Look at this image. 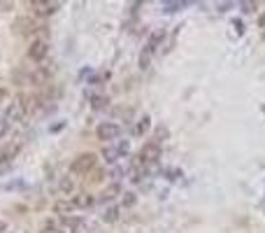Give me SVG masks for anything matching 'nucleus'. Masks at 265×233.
<instances>
[{"mask_svg":"<svg viewBox=\"0 0 265 233\" xmlns=\"http://www.w3.org/2000/svg\"><path fill=\"white\" fill-rule=\"evenodd\" d=\"M37 107V96H17V98L12 100V103L7 105V112H5V119L7 122H21V119H26V114H30V112Z\"/></svg>","mask_w":265,"mask_h":233,"instance_id":"obj_1","label":"nucleus"},{"mask_svg":"<svg viewBox=\"0 0 265 233\" xmlns=\"http://www.w3.org/2000/svg\"><path fill=\"white\" fill-rule=\"evenodd\" d=\"M96 166H98V154L84 152V154H79V156L73 159L70 172H73V175H89V172L96 170Z\"/></svg>","mask_w":265,"mask_h":233,"instance_id":"obj_2","label":"nucleus"},{"mask_svg":"<svg viewBox=\"0 0 265 233\" xmlns=\"http://www.w3.org/2000/svg\"><path fill=\"white\" fill-rule=\"evenodd\" d=\"M138 159L142 166H147V163H156L158 159H161V145H158L156 140H149L142 145V149H140Z\"/></svg>","mask_w":265,"mask_h":233,"instance_id":"obj_3","label":"nucleus"},{"mask_svg":"<svg viewBox=\"0 0 265 233\" xmlns=\"http://www.w3.org/2000/svg\"><path fill=\"white\" fill-rule=\"evenodd\" d=\"M128 149H130L128 140H121L119 145H109V147L103 149V159L107 161V163H116V161H119L123 154H128Z\"/></svg>","mask_w":265,"mask_h":233,"instance_id":"obj_4","label":"nucleus"},{"mask_svg":"<svg viewBox=\"0 0 265 233\" xmlns=\"http://www.w3.org/2000/svg\"><path fill=\"white\" fill-rule=\"evenodd\" d=\"M121 133V126L114 122H103L100 126L96 129V135H98V140H103V142H109V140H116Z\"/></svg>","mask_w":265,"mask_h":233,"instance_id":"obj_5","label":"nucleus"},{"mask_svg":"<svg viewBox=\"0 0 265 233\" xmlns=\"http://www.w3.org/2000/svg\"><path fill=\"white\" fill-rule=\"evenodd\" d=\"M49 54V44L44 40H35V42L28 47V59L30 61H44Z\"/></svg>","mask_w":265,"mask_h":233,"instance_id":"obj_6","label":"nucleus"},{"mask_svg":"<svg viewBox=\"0 0 265 233\" xmlns=\"http://www.w3.org/2000/svg\"><path fill=\"white\" fill-rule=\"evenodd\" d=\"M19 152H21V142H19V140L5 145V147L0 149V163H10V161H12Z\"/></svg>","mask_w":265,"mask_h":233,"instance_id":"obj_7","label":"nucleus"},{"mask_svg":"<svg viewBox=\"0 0 265 233\" xmlns=\"http://www.w3.org/2000/svg\"><path fill=\"white\" fill-rule=\"evenodd\" d=\"M93 203H96V196L89 194V191H79V194H75V196H73V205H75V208L86 210V208H91Z\"/></svg>","mask_w":265,"mask_h":233,"instance_id":"obj_8","label":"nucleus"},{"mask_svg":"<svg viewBox=\"0 0 265 233\" xmlns=\"http://www.w3.org/2000/svg\"><path fill=\"white\" fill-rule=\"evenodd\" d=\"M14 28H17L19 35H33V33L37 31L35 21H30V19H26V17L17 19V21H14Z\"/></svg>","mask_w":265,"mask_h":233,"instance_id":"obj_9","label":"nucleus"},{"mask_svg":"<svg viewBox=\"0 0 265 233\" xmlns=\"http://www.w3.org/2000/svg\"><path fill=\"white\" fill-rule=\"evenodd\" d=\"M30 7H35V14L40 17H49L56 10H60V3H30Z\"/></svg>","mask_w":265,"mask_h":233,"instance_id":"obj_10","label":"nucleus"},{"mask_svg":"<svg viewBox=\"0 0 265 233\" xmlns=\"http://www.w3.org/2000/svg\"><path fill=\"white\" fill-rule=\"evenodd\" d=\"M119 194H121V184H119V182H114L112 187H107V189H105L103 194H100V201H103V203L114 201V198L119 196Z\"/></svg>","mask_w":265,"mask_h":233,"instance_id":"obj_11","label":"nucleus"},{"mask_svg":"<svg viewBox=\"0 0 265 233\" xmlns=\"http://www.w3.org/2000/svg\"><path fill=\"white\" fill-rule=\"evenodd\" d=\"M163 37H165V31H156V33H151L149 35V42H147V49L154 54V51L158 49V44L163 42Z\"/></svg>","mask_w":265,"mask_h":233,"instance_id":"obj_12","label":"nucleus"},{"mask_svg":"<svg viewBox=\"0 0 265 233\" xmlns=\"http://www.w3.org/2000/svg\"><path fill=\"white\" fill-rule=\"evenodd\" d=\"M54 210H56V215H60V217H68L70 212L75 210V205H73V201H58L54 205Z\"/></svg>","mask_w":265,"mask_h":233,"instance_id":"obj_13","label":"nucleus"},{"mask_svg":"<svg viewBox=\"0 0 265 233\" xmlns=\"http://www.w3.org/2000/svg\"><path fill=\"white\" fill-rule=\"evenodd\" d=\"M84 226V224H82V219H79V217H63V231H79V228Z\"/></svg>","mask_w":265,"mask_h":233,"instance_id":"obj_14","label":"nucleus"},{"mask_svg":"<svg viewBox=\"0 0 265 233\" xmlns=\"http://www.w3.org/2000/svg\"><path fill=\"white\" fill-rule=\"evenodd\" d=\"M149 126H151V119L145 114L142 119H140V124H138V126L132 129V135H145L147 131H149Z\"/></svg>","mask_w":265,"mask_h":233,"instance_id":"obj_15","label":"nucleus"},{"mask_svg":"<svg viewBox=\"0 0 265 233\" xmlns=\"http://www.w3.org/2000/svg\"><path fill=\"white\" fill-rule=\"evenodd\" d=\"M60 191H63V194H73L75 191V180L70 178V175L60 178Z\"/></svg>","mask_w":265,"mask_h":233,"instance_id":"obj_16","label":"nucleus"},{"mask_svg":"<svg viewBox=\"0 0 265 233\" xmlns=\"http://www.w3.org/2000/svg\"><path fill=\"white\" fill-rule=\"evenodd\" d=\"M103 219L109 221V224L116 221V219H119V208H116V205H114V208H107V210H105V215H103Z\"/></svg>","mask_w":265,"mask_h":233,"instance_id":"obj_17","label":"nucleus"},{"mask_svg":"<svg viewBox=\"0 0 265 233\" xmlns=\"http://www.w3.org/2000/svg\"><path fill=\"white\" fill-rule=\"evenodd\" d=\"M149 63H151V51L145 47V49H142V54H140V68L145 70V68H149Z\"/></svg>","mask_w":265,"mask_h":233,"instance_id":"obj_18","label":"nucleus"},{"mask_svg":"<svg viewBox=\"0 0 265 233\" xmlns=\"http://www.w3.org/2000/svg\"><path fill=\"white\" fill-rule=\"evenodd\" d=\"M40 233H65V231H63V226H58V224H54V221H49V224L42 226Z\"/></svg>","mask_w":265,"mask_h":233,"instance_id":"obj_19","label":"nucleus"},{"mask_svg":"<svg viewBox=\"0 0 265 233\" xmlns=\"http://www.w3.org/2000/svg\"><path fill=\"white\" fill-rule=\"evenodd\" d=\"M181 7H186V3H163V10H165V12H179Z\"/></svg>","mask_w":265,"mask_h":233,"instance_id":"obj_20","label":"nucleus"},{"mask_svg":"<svg viewBox=\"0 0 265 233\" xmlns=\"http://www.w3.org/2000/svg\"><path fill=\"white\" fill-rule=\"evenodd\" d=\"M105 105H107V98H105V96H96L93 103H91V107H93V110H100V107H105Z\"/></svg>","mask_w":265,"mask_h":233,"instance_id":"obj_21","label":"nucleus"},{"mask_svg":"<svg viewBox=\"0 0 265 233\" xmlns=\"http://www.w3.org/2000/svg\"><path fill=\"white\" fill-rule=\"evenodd\" d=\"M240 7H242V12H247V14H251V12H256V3H251V0H247V3H240Z\"/></svg>","mask_w":265,"mask_h":233,"instance_id":"obj_22","label":"nucleus"},{"mask_svg":"<svg viewBox=\"0 0 265 233\" xmlns=\"http://www.w3.org/2000/svg\"><path fill=\"white\" fill-rule=\"evenodd\" d=\"M135 201H138V198H135V194H132V191L123 194V205H126V208H132V205H135Z\"/></svg>","mask_w":265,"mask_h":233,"instance_id":"obj_23","label":"nucleus"},{"mask_svg":"<svg viewBox=\"0 0 265 233\" xmlns=\"http://www.w3.org/2000/svg\"><path fill=\"white\" fill-rule=\"evenodd\" d=\"M7 131H10V122H7L5 116H0V138H5Z\"/></svg>","mask_w":265,"mask_h":233,"instance_id":"obj_24","label":"nucleus"},{"mask_svg":"<svg viewBox=\"0 0 265 233\" xmlns=\"http://www.w3.org/2000/svg\"><path fill=\"white\" fill-rule=\"evenodd\" d=\"M103 178H105V170H93V178H91V182H100Z\"/></svg>","mask_w":265,"mask_h":233,"instance_id":"obj_25","label":"nucleus"},{"mask_svg":"<svg viewBox=\"0 0 265 233\" xmlns=\"http://www.w3.org/2000/svg\"><path fill=\"white\" fill-rule=\"evenodd\" d=\"M161 138H168V129H158L156 131V142L161 145Z\"/></svg>","mask_w":265,"mask_h":233,"instance_id":"obj_26","label":"nucleus"},{"mask_svg":"<svg viewBox=\"0 0 265 233\" xmlns=\"http://www.w3.org/2000/svg\"><path fill=\"white\" fill-rule=\"evenodd\" d=\"M228 7H233V3H221V5H217L219 12H228Z\"/></svg>","mask_w":265,"mask_h":233,"instance_id":"obj_27","label":"nucleus"},{"mask_svg":"<svg viewBox=\"0 0 265 233\" xmlns=\"http://www.w3.org/2000/svg\"><path fill=\"white\" fill-rule=\"evenodd\" d=\"M121 175H123V170H121V168H114V170H112V180H119Z\"/></svg>","mask_w":265,"mask_h":233,"instance_id":"obj_28","label":"nucleus"},{"mask_svg":"<svg viewBox=\"0 0 265 233\" xmlns=\"http://www.w3.org/2000/svg\"><path fill=\"white\" fill-rule=\"evenodd\" d=\"M233 26H235V31H237V35H242V31H244V28H242V21H235V24H233Z\"/></svg>","mask_w":265,"mask_h":233,"instance_id":"obj_29","label":"nucleus"},{"mask_svg":"<svg viewBox=\"0 0 265 233\" xmlns=\"http://www.w3.org/2000/svg\"><path fill=\"white\" fill-rule=\"evenodd\" d=\"M5 96H7V89H3V86H0V100L5 98Z\"/></svg>","mask_w":265,"mask_h":233,"instance_id":"obj_30","label":"nucleus"},{"mask_svg":"<svg viewBox=\"0 0 265 233\" xmlns=\"http://www.w3.org/2000/svg\"><path fill=\"white\" fill-rule=\"evenodd\" d=\"M7 231V224H5V221H0V233H5Z\"/></svg>","mask_w":265,"mask_h":233,"instance_id":"obj_31","label":"nucleus"}]
</instances>
